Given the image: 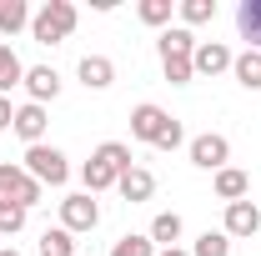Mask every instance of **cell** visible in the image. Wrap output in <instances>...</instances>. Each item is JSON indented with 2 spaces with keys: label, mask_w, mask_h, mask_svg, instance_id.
Wrapping results in <instances>:
<instances>
[{
  "label": "cell",
  "mask_w": 261,
  "mask_h": 256,
  "mask_svg": "<svg viewBox=\"0 0 261 256\" xmlns=\"http://www.w3.org/2000/svg\"><path fill=\"white\" fill-rule=\"evenodd\" d=\"M161 70H166V81H171V86H191V81H196L191 56H161Z\"/></svg>",
  "instance_id": "cell-22"
},
{
  "label": "cell",
  "mask_w": 261,
  "mask_h": 256,
  "mask_svg": "<svg viewBox=\"0 0 261 256\" xmlns=\"http://www.w3.org/2000/svg\"><path fill=\"white\" fill-rule=\"evenodd\" d=\"M25 176H35L40 186H65L70 181V161H65V151H56V146H25Z\"/></svg>",
  "instance_id": "cell-3"
},
{
  "label": "cell",
  "mask_w": 261,
  "mask_h": 256,
  "mask_svg": "<svg viewBox=\"0 0 261 256\" xmlns=\"http://www.w3.org/2000/svg\"><path fill=\"white\" fill-rule=\"evenodd\" d=\"M191 256H231V236L226 231H201L196 246H191Z\"/></svg>",
  "instance_id": "cell-23"
},
{
  "label": "cell",
  "mask_w": 261,
  "mask_h": 256,
  "mask_svg": "<svg viewBox=\"0 0 261 256\" xmlns=\"http://www.w3.org/2000/svg\"><path fill=\"white\" fill-rule=\"evenodd\" d=\"M75 75H81V86H86V91H106V86L116 81V65L106 61V56H86V61L75 65Z\"/></svg>",
  "instance_id": "cell-13"
},
{
  "label": "cell",
  "mask_w": 261,
  "mask_h": 256,
  "mask_svg": "<svg viewBox=\"0 0 261 256\" xmlns=\"http://www.w3.org/2000/svg\"><path fill=\"white\" fill-rule=\"evenodd\" d=\"M231 75L246 86V91H261V50H241L231 61Z\"/></svg>",
  "instance_id": "cell-17"
},
{
  "label": "cell",
  "mask_w": 261,
  "mask_h": 256,
  "mask_svg": "<svg viewBox=\"0 0 261 256\" xmlns=\"http://www.w3.org/2000/svg\"><path fill=\"white\" fill-rule=\"evenodd\" d=\"M116 191L126 196L130 206H141V201H151V196H156V176H151V171H146V166H130L126 176H121V181H116Z\"/></svg>",
  "instance_id": "cell-12"
},
{
  "label": "cell",
  "mask_w": 261,
  "mask_h": 256,
  "mask_svg": "<svg viewBox=\"0 0 261 256\" xmlns=\"http://www.w3.org/2000/svg\"><path fill=\"white\" fill-rule=\"evenodd\" d=\"M231 61H236V56H231L221 40H201V45H196V56H191L196 75H221V70H231Z\"/></svg>",
  "instance_id": "cell-11"
},
{
  "label": "cell",
  "mask_w": 261,
  "mask_h": 256,
  "mask_svg": "<svg viewBox=\"0 0 261 256\" xmlns=\"http://www.w3.org/2000/svg\"><path fill=\"white\" fill-rule=\"evenodd\" d=\"M15 126V106H10V96H0V131Z\"/></svg>",
  "instance_id": "cell-29"
},
{
  "label": "cell",
  "mask_w": 261,
  "mask_h": 256,
  "mask_svg": "<svg viewBox=\"0 0 261 256\" xmlns=\"http://www.w3.org/2000/svg\"><path fill=\"white\" fill-rule=\"evenodd\" d=\"M0 256H20V251H15V246H0Z\"/></svg>",
  "instance_id": "cell-31"
},
{
  "label": "cell",
  "mask_w": 261,
  "mask_h": 256,
  "mask_svg": "<svg viewBox=\"0 0 261 256\" xmlns=\"http://www.w3.org/2000/svg\"><path fill=\"white\" fill-rule=\"evenodd\" d=\"M0 196H10L15 206H25V211H31L35 201L45 196V186H40L35 176H25V166H0Z\"/></svg>",
  "instance_id": "cell-5"
},
{
  "label": "cell",
  "mask_w": 261,
  "mask_h": 256,
  "mask_svg": "<svg viewBox=\"0 0 261 256\" xmlns=\"http://www.w3.org/2000/svg\"><path fill=\"white\" fill-rule=\"evenodd\" d=\"M176 10H181L186 25H206V20H216V0H181Z\"/></svg>",
  "instance_id": "cell-25"
},
{
  "label": "cell",
  "mask_w": 261,
  "mask_h": 256,
  "mask_svg": "<svg viewBox=\"0 0 261 256\" xmlns=\"http://www.w3.org/2000/svg\"><path fill=\"white\" fill-rule=\"evenodd\" d=\"M236 31H241V40H251V50H261V0L236 5Z\"/></svg>",
  "instance_id": "cell-15"
},
{
  "label": "cell",
  "mask_w": 261,
  "mask_h": 256,
  "mask_svg": "<svg viewBox=\"0 0 261 256\" xmlns=\"http://www.w3.org/2000/svg\"><path fill=\"white\" fill-rule=\"evenodd\" d=\"M111 256H156V241H151V236H136V231H130V236H121V241L111 246Z\"/></svg>",
  "instance_id": "cell-26"
},
{
  "label": "cell",
  "mask_w": 261,
  "mask_h": 256,
  "mask_svg": "<svg viewBox=\"0 0 261 256\" xmlns=\"http://www.w3.org/2000/svg\"><path fill=\"white\" fill-rule=\"evenodd\" d=\"M146 236H151V241H161V246H176V241H181V216H176V211H161V216L151 221Z\"/></svg>",
  "instance_id": "cell-20"
},
{
  "label": "cell",
  "mask_w": 261,
  "mask_h": 256,
  "mask_svg": "<svg viewBox=\"0 0 261 256\" xmlns=\"http://www.w3.org/2000/svg\"><path fill=\"white\" fill-rule=\"evenodd\" d=\"M75 20H81V10H75L70 0H45V5L31 15V35L40 40V45H61V40H70Z\"/></svg>",
  "instance_id": "cell-2"
},
{
  "label": "cell",
  "mask_w": 261,
  "mask_h": 256,
  "mask_svg": "<svg viewBox=\"0 0 261 256\" xmlns=\"http://www.w3.org/2000/svg\"><path fill=\"white\" fill-rule=\"evenodd\" d=\"M171 10H176L171 0H141V5H136V15H141L146 25H171Z\"/></svg>",
  "instance_id": "cell-27"
},
{
  "label": "cell",
  "mask_w": 261,
  "mask_h": 256,
  "mask_svg": "<svg viewBox=\"0 0 261 256\" xmlns=\"http://www.w3.org/2000/svg\"><path fill=\"white\" fill-rule=\"evenodd\" d=\"M191 161L201 166V171H221L231 161V141L226 136H216V131H206V136H196L191 141Z\"/></svg>",
  "instance_id": "cell-8"
},
{
  "label": "cell",
  "mask_w": 261,
  "mask_h": 256,
  "mask_svg": "<svg viewBox=\"0 0 261 256\" xmlns=\"http://www.w3.org/2000/svg\"><path fill=\"white\" fill-rule=\"evenodd\" d=\"M45 126H50V121H45V106L25 100V106L15 111V126H10V131H15L25 146H40V141H45Z\"/></svg>",
  "instance_id": "cell-9"
},
{
  "label": "cell",
  "mask_w": 261,
  "mask_h": 256,
  "mask_svg": "<svg viewBox=\"0 0 261 256\" xmlns=\"http://www.w3.org/2000/svg\"><path fill=\"white\" fill-rule=\"evenodd\" d=\"M246 191H251V181H246V171H236V166H221L216 171V196L221 201H246Z\"/></svg>",
  "instance_id": "cell-14"
},
{
  "label": "cell",
  "mask_w": 261,
  "mask_h": 256,
  "mask_svg": "<svg viewBox=\"0 0 261 256\" xmlns=\"http://www.w3.org/2000/svg\"><path fill=\"white\" fill-rule=\"evenodd\" d=\"M25 206H15L10 196H0V236H15V231H25Z\"/></svg>",
  "instance_id": "cell-24"
},
{
  "label": "cell",
  "mask_w": 261,
  "mask_h": 256,
  "mask_svg": "<svg viewBox=\"0 0 261 256\" xmlns=\"http://www.w3.org/2000/svg\"><path fill=\"white\" fill-rule=\"evenodd\" d=\"M130 171V146L126 141H106V146H96L91 151V161L81 166V181H86V191H111L121 176Z\"/></svg>",
  "instance_id": "cell-1"
},
{
  "label": "cell",
  "mask_w": 261,
  "mask_h": 256,
  "mask_svg": "<svg viewBox=\"0 0 261 256\" xmlns=\"http://www.w3.org/2000/svg\"><path fill=\"white\" fill-rule=\"evenodd\" d=\"M181 141H186V131H181V121H171V126H166V136L156 141V151H176Z\"/></svg>",
  "instance_id": "cell-28"
},
{
  "label": "cell",
  "mask_w": 261,
  "mask_h": 256,
  "mask_svg": "<svg viewBox=\"0 0 261 256\" xmlns=\"http://www.w3.org/2000/svg\"><path fill=\"white\" fill-rule=\"evenodd\" d=\"M196 45H201V40H196L186 25H166L161 40H156V50H161V56H196Z\"/></svg>",
  "instance_id": "cell-16"
},
{
  "label": "cell",
  "mask_w": 261,
  "mask_h": 256,
  "mask_svg": "<svg viewBox=\"0 0 261 256\" xmlns=\"http://www.w3.org/2000/svg\"><path fill=\"white\" fill-rule=\"evenodd\" d=\"M156 256H191V251H181V246H166V251H156Z\"/></svg>",
  "instance_id": "cell-30"
},
{
  "label": "cell",
  "mask_w": 261,
  "mask_h": 256,
  "mask_svg": "<svg viewBox=\"0 0 261 256\" xmlns=\"http://www.w3.org/2000/svg\"><path fill=\"white\" fill-rule=\"evenodd\" d=\"M171 121H176V116H166L161 106H151V100H146V106H136V111H130V136L156 146V141L166 136V126H171Z\"/></svg>",
  "instance_id": "cell-7"
},
{
  "label": "cell",
  "mask_w": 261,
  "mask_h": 256,
  "mask_svg": "<svg viewBox=\"0 0 261 256\" xmlns=\"http://www.w3.org/2000/svg\"><path fill=\"white\" fill-rule=\"evenodd\" d=\"M40 256H75V236L56 226V231H40Z\"/></svg>",
  "instance_id": "cell-21"
},
{
  "label": "cell",
  "mask_w": 261,
  "mask_h": 256,
  "mask_svg": "<svg viewBox=\"0 0 261 256\" xmlns=\"http://www.w3.org/2000/svg\"><path fill=\"white\" fill-rule=\"evenodd\" d=\"M31 5L25 0H0V35H15V31H25L31 25Z\"/></svg>",
  "instance_id": "cell-18"
},
{
  "label": "cell",
  "mask_w": 261,
  "mask_h": 256,
  "mask_svg": "<svg viewBox=\"0 0 261 256\" xmlns=\"http://www.w3.org/2000/svg\"><path fill=\"white\" fill-rule=\"evenodd\" d=\"M15 86H25V65H20V56L0 40V96H5V91H15Z\"/></svg>",
  "instance_id": "cell-19"
},
{
  "label": "cell",
  "mask_w": 261,
  "mask_h": 256,
  "mask_svg": "<svg viewBox=\"0 0 261 256\" xmlns=\"http://www.w3.org/2000/svg\"><path fill=\"white\" fill-rule=\"evenodd\" d=\"M221 231H226L231 241H251V236L261 231V206H256V201H231Z\"/></svg>",
  "instance_id": "cell-6"
},
{
  "label": "cell",
  "mask_w": 261,
  "mask_h": 256,
  "mask_svg": "<svg viewBox=\"0 0 261 256\" xmlns=\"http://www.w3.org/2000/svg\"><path fill=\"white\" fill-rule=\"evenodd\" d=\"M61 226L70 231V236H81V231H96L100 226V206L91 201V191H75L61 201Z\"/></svg>",
  "instance_id": "cell-4"
},
{
  "label": "cell",
  "mask_w": 261,
  "mask_h": 256,
  "mask_svg": "<svg viewBox=\"0 0 261 256\" xmlns=\"http://www.w3.org/2000/svg\"><path fill=\"white\" fill-rule=\"evenodd\" d=\"M25 91H31L35 106L56 100V96H61V75H56V65H25Z\"/></svg>",
  "instance_id": "cell-10"
}]
</instances>
